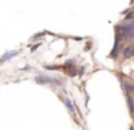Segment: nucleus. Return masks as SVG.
Listing matches in <instances>:
<instances>
[{
    "label": "nucleus",
    "mask_w": 134,
    "mask_h": 130,
    "mask_svg": "<svg viewBox=\"0 0 134 130\" xmlns=\"http://www.w3.org/2000/svg\"><path fill=\"white\" fill-rule=\"evenodd\" d=\"M133 30H134V20H128L121 28V36L125 38V39H130L133 36Z\"/></svg>",
    "instance_id": "f257e3e1"
},
{
    "label": "nucleus",
    "mask_w": 134,
    "mask_h": 130,
    "mask_svg": "<svg viewBox=\"0 0 134 130\" xmlns=\"http://www.w3.org/2000/svg\"><path fill=\"white\" fill-rule=\"evenodd\" d=\"M120 40H121V38H120V33L117 32L115 35V43H114V48H113V52H111V56H115L117 54H118V45H120Z\"/></svg>",
    "instance_id": "f03ea898"
},
{
    "label": "nucleus",
    "mask_w": 134,
    "mask_h": 130,
    "mask_svg": "<svg viewBox=\"0 0 134 130\" xmlns=\"http://www.w3.org/2000/svg\"><path fill=\"white\" fill-rule=\"evenodd\" d=\"M127 104H128V108H130V113L134 114V100L131 95H127Z\"/></svg>",
    "instance_id": "7ed1b4c3"
},
{
    "label": "nucleus",
    "mask_w": 134,
    "mask_h": 130,
    "mask_svg": "<svg viewBox=\"0 0 134 130\" xmlns=\"http://www.w3.org/2000/svg\"><path fill=\"white\" fill-rule=\"evenodd\" d=\"M134 54V49L131 48V46H128V48L124 49V58H131Z\"/></svg>",
    "instance_id": "20e7f679"
},
{
    "label": "nucleus",
    "mask_w": 134,
    "mask_h": 130,
    "mask_svg": "<svg viewBox=\"0 0 134 130\" xmlns=\"http://www.w3.org/2000/svg\"><path fill=\"white\" fill-rule=\"evenodd\" d=\"M18 54V52H10V54H7V55H4L3 58H0V62H4V61H7L9 58H12V56H15V55Z\"/></svg>",
    "instance_id": "39448f33"
},
{
    "label": "nucleus",
    "mask_w": 134,
    "mask_h": 130,
    "mask_svg": "<svg viewBox=\"0 0 134 130\" xmlns=\"http://www.w3.org/2000/svg\"><path fill=\"white\" fill-rule=\"evenodd\" d=\"M124 91H134V85H131V84H124Z\"/></svg>",
    "instance_id": "423d86ee"
},
{
    "label": "nucleus",
    "mask_w": 134,
    "mask_h": 130,
    "mask_svg": "<svg viewBox=\"0 0 134 130\" xmlns=\"http://www.w3.org/2000/svg\"><path fill=\"white\" fill-rule=\"evenodd\" d=\"M65 103H66V106H68V108H69V111H74V107H72V104H71L68 100H65Z\"/></svg>",
    "instance_id": "0eeeda50"
}]
</instances>
